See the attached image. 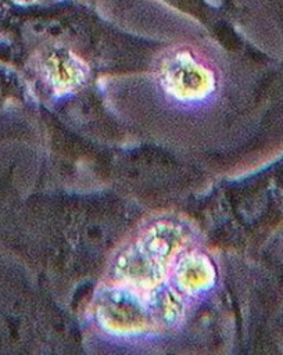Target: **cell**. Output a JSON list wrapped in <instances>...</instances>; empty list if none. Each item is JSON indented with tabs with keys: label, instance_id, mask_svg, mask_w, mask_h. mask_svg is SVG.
I'll list each match as a JSON object with an SVG mask.
<instances>
[{
	"label": "cell",
	"instance_id": "cell-2",
	"mask_svg": "<svg viewBox=\"0 0 283 355\" xmlns=\"http://www.w3.org/2000/svg\"><path fill=\"white\" fill-rule=\"evenodd\" d=\"M94 313L101 327L112 334H140L160 326L155 297L117 283L100 290Z\"/></svg>",
	"mask_w": 283,
	"mask_h": 355
},
{
	"label": "cell",
	"instance_id": "cell-5",
	"mask_svg": "<svg viewBox=\"0 0 283 355\" xmlns=\"http://www.w3.org/2000/svg\"><path fill=\"white\" fill-rule=\"evenodd\" d=\"M46 78L58 94L78 87L85 80V69L78 60L67 55L51 57L44 67Z\"/></svg>",
	"mask_w": 283,
	"mask_h": 355
},
{
	"label": "cell",
	"instance_id": "cell-3",
	"mask_svg": "<svg viewBox=\"0 0 283 355\" xmlns=\"http://www.w3.org/2000/svg\"><path fill=\"white\" fill-rule=\"evenodd\" d=\"M158 82L171 98L179 103H198L216 87L214 71L189 50H176L160 64Z\"/></svg>",
	"mask_w": 283,
	"mask_h": 355
},
{
	"label": "cell",
	"instance_id": "cell-1",
	"mask_svg": "<svg viewBox=\"0 0 283 355\" xmlns=\"http://www.w3.org/2000/svg\"><path fill=\"white\" fill-rule=\"evenodd\" d=\"M186 241V230L175 222L160 220L147 226L115 255L112 283L142 293L155 290L172 272Z\"/></svg>",
	"mask_w": 283,
	"mask_h": 355
},
{
	"label": "cell",
	"instance_id": "cell-4",
	"mask_svg": "<svg viewBox=\"0 0 283 355\" xmlns=\"http://www.w3.org/2000/svg\"><path fill=\"white\" fill-rule=\"evenodd\" d=\"M176 287L180 293L194 295L208 290L216 277L211 259L198 251H191L178 257L173 265Z\"/></svg>",
	"mask_w": 283,
	"mask_h": 355
}]
</instances>
